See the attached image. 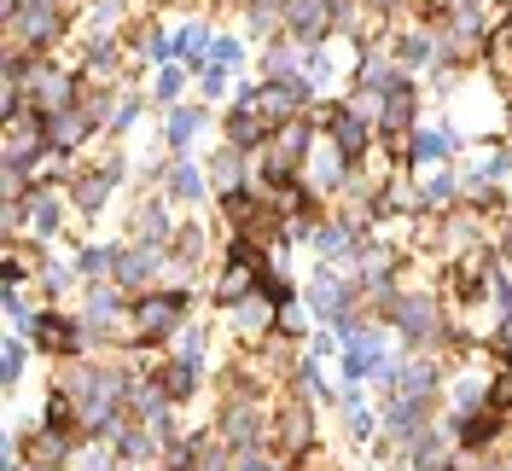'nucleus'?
<instances>
[{
	"label": "nucleus",
	"mask_w": 512,
	"mask_h": 471,
	"mask_svg": "<svg viewBox=\"0 0 512 471\" xmlns=\"http://www.w3.org/2000/svg\"><path fill=\"white\" fill-rule=\"evenodd\" d=\"M192 309V291L187 285H163V291H134L128 303V344L134 349H163L169 338H181V320Z\"/></svg>",
	"instance_id": "nucleus-1"
},
{
	"label": "nucleus",
	"mask_w": 512,
	"mask_h": 471,
	"mask_svg": "<svg viewBox=\"0 0 512 471\" xmlns=\"http://www.w3.org/2000/svg\"><path fill=\"white\" fill-rule=\"evenodd\" d=\"M6 30L18 35V47L47 53L64 35V0H12L6 6Z\"/></svg>",
	"instance_id": "nucleus-2"
},
{
	"label": "nucleus",
	"mask_w": 512,
	"mask_h": 471,
	"mask_svg": "<svg viewBox=\"0 0 512 471\" xmlns=\"http://www.w3.org/2000/svg\"><path fill=\"white\" fill-rule=\"evenodd\" d=\"M320 128H326V146L344 157L350 169H361V163H367V146H373L367 105H326V111H320Z\"/></svg>",
	"instance_id": "nucleus-3"
},
{
	"label": "nucleus",
	"mask_w": 512,
	"mask_h": 471,
	"mask_svg": "<svg viewBox=\"0 0 512 471\" xmlns=\"http://www.w3.org/2000/svg\"><path fill=\"white\" fill-rule=\"evenodd\" d=\"M24 338H30L35 349H47V355H64V361H82L88 355V320H76V314H59V309H41L24 326Z\"/></svg>",
	"instance_id": "nucleus-4"
},
{
	"label": "nucleus",
	"mask_w": 512,
	"mask_h": 471,
	"mask_svg": "<svg viewBox=\"0 0 512 471\" xmlns=\"http://www.w3.org/2000/svg\"><path fill=\"white\" fill-rule=\"evenodd\" d=\"M309 448H315V413H309V402L303 396L297 402H274V454L291 460V466H303Z\"/></svg>",
	"instance_id": "nucleus-5"
},
{
	"label": "nucleus",
	"mask_w": 512,
	"mask_h": 471,
	"mask_svg": "<svg viewBox=\"0 0 512 471\" xmlns=\"http://www.w3.org/2000/svg\"><path fill=\"white\" fill-rule=\"evenodd\" d=\"M448 437H454L460 454H483V448H495V442L507 437V413L478 408V413H466V419H448Z\"/></svg>",
	"instance_id": "nucleus-6"
},
{
	"label": "nucleus",
	"mask_w": 512,
	"mask_h": 471,
	"mask_svg": "<svg viewBox=\"0 0 512 471\" xmlns=\"http://www.w3.org/2000/svg\"><path fill=\"white\" fill-rule=\"evenodd\" d=\"M117 181H123V157H105L99 169H88V175H76V181H70V198H76V210H82V216H99Z\"/></svg>",
	"instance_id": "nucleus-7"
},
{
	"label": "nucleus",
	"mask_w": 512,
	"mask_h": 471,
	"mask_svg": "<svg viewBox=\"0 0 512 471\" xmlns=\"http://www.w3.org/2000/svg\"><path fill=\"white\" fill-rule=\"evenodd\" d=\"M414 111H419V88H414V82L379 99V134L396 146V157H402V140L414 134Z\"/></svg>",
	"instance_id": "nucleus-8"
},
{
	"label": "nucleus",
	"mask_w": 512,
	"mask_h": 471,
	"mask_svg": "<svg viewBox=\"0 0 512 471\" xmlns=\"http://www.w3.org/2000/svg\"><path fill=\"white\" fill-rule=\"evenodd\" d=\"M158 262H169V251H158V245H134V251H128V245H117L111 280L123 285L128 297H134V291H146V280L158 274Z\"/></svg>",
	"instance_id": "nucleus-9"
},
{
	"label": "nucleus",
	"mask_w": 512,
	"mask_h": 471,
	"mask_svg": "<svg viewBox=\"0 0 512 471\" xmlns=\"http://www.w3.org/2000/svg\"><path fill=\"white\" fill-rule=\"evenodd\" d=\"M332 0H286V35H297V41H326V30H332Z\"/></svg>",
	"instance_id": "nucleus-10"
},
{
	"label": "nucleus",
	"mask_w": 512,
	"mask_h": 471,
	"mask_svg": "<svg viewBox=\"0 0 512 471\" xmlns=\"http://www.w3.org/2000/svg\"><path fill=\"white\" fill-rule=\"evenodd\" d=\"M448 152H454V134H448V128H414V134L402 140V163H408V169H419V163H443Z\"/></svg>",
	"instance_id": "nucleus-11"
},
{
	"label": "nucleus",
	"mask_w": 512,
	"mask_h": 471,
	"mask_svg": "<svg viewBox=\"0 0 512 471\" xmlns=\"http://www.w3.org/2000/svg\"><path fill=\"white\" fill-rule=\"evenodd\" d=\"M111 454H117L123 466H134V460H152V454H158V437H152V425H140V419H128L123 431L111 437Z\"/></svg>",
	"instance_id": "nucleus-12"
},
{
	"label": "nucleus",
	"mask_w": 512,
	"mask_h": 471,
	"mask_svg": "<svg viewBox=\"0 0 512 471\" xmlns=\"http://www.w3.org/2000/svg\"><path fill=\"white\" fill-rule=\"evenodd\" d=\"M198 367H204V361H187V355H175V361H163V373H158V390L169 396V408H175V402H187L192 390H198Z\"/></svg>",
	"instance_id": "nucleus-13"
},
{
	"label": "nucleus",
	"mask_w": 512,
	"mask_h": 471,
	"mask_svg": "<svg viewBox=\"0 0 512 471\" xmlns=\"http://www.w3.org/2000/svg\"><path fill=\"white\" fill-rule=\"evenodd\" d=\"M24 198H30V227H35V239H53V233H59V221H64V204H59L47 187H41V181H35V192H24Z\"/></svg>",
	"instance_id": "nucleus-14"
},
{
	"label": "nucleus",
	"mask_w": 512,
	"mask_h": 471,
	"mask_svg": "<svg viewBox=\"0 0 512 471\" xmlns=\"http://www.w3.org/2000/svg\"><path fill=\"white\" fill-rule=\"evenodd\" d=\"M408 82H414V76H408V70H402V64H384V59H361V88H367V94H396V88H408Z\"/></svg>",
	"instance_id": "nucleus-15"
},
{
	"label": "nucleus",
	"mask_w": 512,
	"mask_h": 471,
	"mask_svg": "<svg viewBox=\"0 0 512 471\" xmlns=\"http://www.w3.org/2000/svg\"><path fill=\"white\" fill-rule=\"evenodd\" d=\"M163 198H169V204H198V198H204V175L192 169L187 157L169 163V192H163Z\"/></svg>",
	"instance_id": "nucleus-16"
},
{
	"label": "nucleus",
	"mask_w": 512,
	"mask_h": 471,
	"mask_svg": "<svg viewBox=\"0 0 512 471\" xmlns=\"http://www.w3.org/2000/svg\"><path fill=\"white\" fill-rule=\"evenodd\" d=\"M256 297H262L274 314H280V309H297V285H291L280 268H262V274H256Z\"/></svg>",
	"instance_id": "nucleus-17"
},
{
	"label": "nucleus",
	"mask_w": 512,
	"mask_h": 471,
	"mask_svg": "<svg viewBox=\"0 0 512 471\" xmlns=\"http://www.w3.org/2000/svg\"><path fill=\"white\" fill-rule=\"evenodd\" d=\"M338 402H344V413H350V431H355V437H361V442L379 437L384 419H379L373 408H367V402H361V390H355V384H344V390H338Z\"/></svg>",
	"instance_id": "nucleus-18"
},
{
	"label": "nucleus",
	"mask_w": 512,
	"mask_h": 471,
	"mask_svg": "<svg viewBox=\"0 0 512 471\" xmlns=\"http://www.w3.org/2000/svg\"><path fill=\"white\" fill-rule=\"evenodd\" d=\"M489 384H495V378H460V384H454V390H448V402H454V419H466V413H478V408H489Z\"/></svg>",
	"instance_id": "nucleus-19"
},
{
	"label": "nucleus",
	"mask_w": 512,
	"mask_h": 471,
	"mask_svg": "<svg viewBox=\"0 0 512 471\" xmlns=\"http://www.w3.org/2000/svg\"><path fill=\"white\" fill-rule=\"evenodd\" d=\"M198 128H204V111H198V105H175V111H169V146H175V152H187Z\"/></svg>",
	"instance_id": "nucleus-20"
},
{
	"label": "nucleus",
	"mask_w": 512,
	"mask_h": 471,
	"mask_svg": "<svg viewBox=\"0 0 512 471\" xmlns=\"http://www.w3.org/2000/svg\"><path fill=\"white\" fill-rule=\"evenodd\" d=\"M210 175H216V181H222L227 192H233V187H245V152H233V146L222 140V152L210 157Z\"/></svg>",
	"instance_id": "nucleus-21"
},
{
	"label": "nucleus",
	"mask_w": 512,
	"mask_h": 471,
	"mask_svg": "<svg viewBox=\"0 0 512 471\" xmlns=\"http://www.w3.org/2000/svg\"><path fill=\"white\" fill-rule=\"evenodd\" d=\"M291 384H297L303 402H332V390H326V378H320L315 361H297V367H291Z\"/></svg>",
	"instance_id": "nucleus-22"
},
{
	"label": "nucleus",
	"mask_w": 512,
	"mask_h": 471,
	"mask_svg": "<svg viewBox=\"0 0 512 471\" xmlns=\"http://www.w3.org/2000/svg\"><path fill=\"white\" fill-rule=\"evenodd\" d=\"M431 59H437L431 35H402V41H396V64H402V70H419V64H431Z\"/></svg>",
	"instance_id": "nucleus-23"
},
{
	"label": "nucleus",
	"mask_w": 512,
	"mask_h": 471,
	"mask_svg": "<svg viewBox=\"0 0 512 471\" xmlns=\"http://www.w3.org/2000/svg\"><path fill=\"white\" fill-rule=\"evenodd\" d=\"M111 262H117V251H111V245H82V251H76V274L99 280V274H111Z\"/></svg>",
	"instance_id": "nucleus-24"
},
{
	"label": "nucleus",
	"mask_w": 512,
	"mask_h": 471,
	"mask_svg": "<svg viewBox=\"0 0 512 471\" xmlns=\"http://www.w3.org/2000/svg\"><path fill=\"white\" fill-rule=\"evenodd\" d=\"M24 361H30V344H24V338H6V355H0V384H6V390L24 378Z\"/></svg>",
	"instance_id": "nucleus-25"
},
{
	"label": "nucleus",
	"mask_w": 512,
	"mask_h": 471,
	"mask_svg": "<svg viewBox=\"0 0 512 471\" xmlns=\"http://www.w3.org/2000/svg\"><path fill=\"white\" fill-rule=\"evenodd\" d=\"M210 47H216V41H210V30H204V24H192V30H181V41H175V53H181V59H187V70H198V53H210Z\"/></svg>",
	"instance_id": "nucleus-26"
},
{
	"label": "nucleus",
	"mask_w": 512,
	"mask_h": 471,
	"mask_svg": "<svg viewBox=\"0 0 512 471\" xmlns=\"http://www.w3.org/2000/svg\"><path fill=\"white\" fill-rule=\"evenodd\" d=\"M454 175H437V181H431V187L425 192H414V204H425V210H448V204H454Z\"/></svg>",
	"instance_id": "nucleus-27"
},
{
	"label": "nucleus",
	"mask_w": 512,
	"mask_h": 471,
	"mask_svg": "<svg viewBox=\"0 0 512 471\" xmlns=\"http://www.w3.org/2000/svg\"><path fill=\"white\" fill-rule=\"evenodd\" d=\"M245 64V47L233 41V35H216V47H210V70H239Z\"/></svg>",
	"instance_id": "nucleus-28"
},
{
	"label": "nucleus",
	"mask_w": 512,
	"mask_h": 471,
	"mask_svg": "<svg viewBox=\"0 0 512 471\" xmlns=\"http://www.w3.org/2000/svg\"><path fill=\"white\" fill-rule=\"evenodd\" d=\"M239 471H297V466L280 460V454H268V448H256V454H239Z\"/></svg>",
	"instance_id": "nucleus-29"
},
{
	"label": "nucleus",
	"mask_w": 512,
	"mask_h": 471,
	"mask_svg": "<svg viewBox=\"0 0 512 471\" xmlns=\"http://www.w3.org/2000/svg\"><path fill=\"white\" fill-rule=\"evenodd\" d=\"M472 210H483V216L507 210V192H501V187H478V198H472Z\"/></svg>",
	"instance_id": "nucleus-30"
},
{
	"label": "nucleus",
	"mask_w": 512,
	"mask_h": 471,
	"mask_svg": "<svg viewBox=\"0 0 512 471\" xmlns=\"http://www.w3.org/2000/svg\"><path fill=\"white\" fill-rule=\"evenodd\" d=\"M181 94V70H175V64H163L158 70V99H175Z\"/></svg>",
	"instance_id": "nucleus-31"
},
{
	"label": "nucleus",
	"mask_w": 512,
	"mask_h": 471,
	"mask_svg": "<svg viewBox=\"0 0 512 471\" xmlns=\"http://www.w3.org/2000/svg\"><path fill=\"white\" fill-rule=\"evenodd\" d=\"M6 314L18 320V326H30L35 314H30V303H24V291H6Z\"/></svg>",
	"instance_id": "nucleus-32"
},
{
	"label": "nucleus",
	"mask_w": 512,
	"mask_h": 471,
	"mask_svg": "<svg viewBox=\"0 0 512 471\" xmlns=\"http://www.w3.org/2000/svg\"><path fill=\"white\" fill-rule=\"evenodd\" d=\"M111 460H117V454H76V471H111Z\"/></svg>",
	"instance_id": "nucleus-33"
},
{
	"label": "nucleus",
	"mask_w": 512,
	"mask_h": 471,
	"mask_svg": "<svg viewBox=\"0 0 512 471\" xmlns=\"http://www.w3.org/2000/svg\"><path fill=\"white\" fill-rule=\"evenodd\" d=\"M204 94H210V99L227 94V70H204Z\"/></svg>",
	"instance_id": "nucleus-34"
},
{
	"label": "nucleus",
	"mask_w": 512,
	"mask_h": 471,
	"mask_svg": "<svg viewBox=\"0 0 512 471\" xmlns=\"http://www.w3.org/2000/svg\"><path fill=\"white\" fill-rule=\"evenodd\" d=\"M134 117H140V105H117V117H111V128H117V134H123V128L134 123Z\"/></svg>",
	"instance_id": "nucleus-35"
},
{
	"label": "nucleus",
	"mask_w": 512,
	"mask_h": 471,
	"mask_svg": "<svg viewBox=\"0 0 512 471\" xmlns=\"http://www.w3.org/2000/svg\"><path fill=\"white\" fill-rule=\"evenodd\" d=\"M495 251H501V256H507V262H512V221H507V227H501V239H495Z\"/></svg>",
	"instance_id": "nucleus-36"
},
{
	"label": "nucleus",
	"mask_w": 512,
	"mask_h": 471,
	"mask_svg": "<svg viewBox=\"0 0 512 471\" xmlns=\"http://www.w3.org/2000/svg\"><path fill=\"white\" fill-rule=\"evenodd\" d=\"M24 471H64V466H24Z\"/></svg>",
	"instance_id": "nucleus-37"
},
{
	"label": "nucleus",
	"mask_w": 512,
	"mask_h": 471,
	"mask_svg": "<svg viewBox=\"0 0 512 471\" xmlns=\"http://www.w3.org/2000/svg\"><path fill=\"white\" fill-rule=\"evenodd\" d=\"M489 471H512V460H507V466H489Z\"/></svg>",
	"instance_id": "nucleus-38"
},
{
	"label": "nucleus",
	"mask_w": 512,
	"mask_h": 471,
	"mask_svg": "<svg viewBox=\"0 0 512 471\" xmlns=\"http://www.w3.org/2000/svg\"><path fill=\"white\" fill-rule=\"evenodd\" d=\"M123 471H134V466H123Z\"/></svg>",
	"instance_id": "nucleus-39"
}]
</instances>
